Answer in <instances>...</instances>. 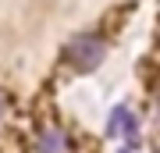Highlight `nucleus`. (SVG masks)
Returning a JSON list of instances; mask_svg holds the SVG:
<instances>
[{"instance_id":"nucleus-1","label":"nucleus","mask_w":160,"mask_h":153,"mask_svg":"<svg viewBox=\"0 0 160 153\" xmlns=\"http://www.w3.org/2000/svg\"><path fill=\"white\" fill-rule=\"evenodd\" d=\"M103 50H107V46H103L100 36H78V39L68 46V61H71L78 71H92V68L103 61Z\"/></svg>"},{"instance_id":"nucleus-2","label":"nucleus","mask_w":160,"mask_h":153,"mask_svg":"<svg viewBox=\"0 0 160 153\" xmlns=\"http://www.w3.org/2000/svg\"><path fill=\"white\" fill-rule=\"evenodd\" d=\"M39 153H64V139L57 128H43L39 132Z\"/></svg>"},{"instance_id":"nucleus-3","label":"nucleus","mask_w":160,"mask_h":153,"mask_svg":"<svg viewBox=\"0 0 160 153\" xmlns=\"http://www.w3.org/2000/svg\"><path fill=\"white\" fill-rule=\"evenodd\" d=\"M4 107H7V100H4V96H0V118H4Z\"/></svg>"}]
</instances>
